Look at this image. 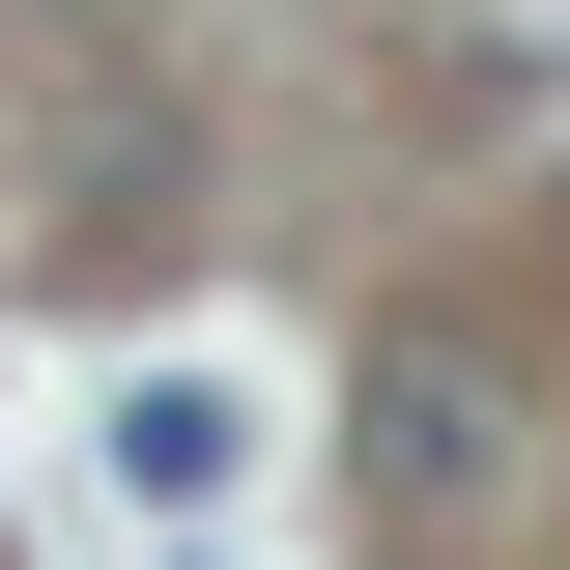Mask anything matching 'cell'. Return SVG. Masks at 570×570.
Returning a JSON list of instances; mask_svg holds the SVG:
<instances>
[{"mask_svg":"<svg viewBox=\"0 0 570 570\" xmlns=\"http://www.w3.org/2000/svg\"><path fill=\"white\" fill-rule=\"evenodd\" d=\"M371 485H400V513L513 485V371H485V343H371Z\"/></svg>","mask_w":570,"mask_h":570,"instance_id":"1","label":"cell"},{"mask_svg":"<svg viewBox=\"0 0 570 570\" xmlns=\"http://www.w3.org/2000/svg\"><path fill=\"white\" fill-rule=\"evenodd\" d=\"M228 371H115V513H228Z\"/></svg>","mask_w":570,"mask_h":570,"instance_id":"2","label":"cell"}]
</instances>
